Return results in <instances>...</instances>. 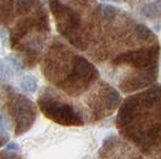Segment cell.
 I'll return each mask as SVG.
<instances>
[{"mask_svg":"<svg viewBox=\"0 0 161 159\" xmlns=\"http://www.w3.org/2000/svg\"><path fill=\"white\" fill-rule=\"evenodd\" d=\"M43 60V74L58 89L77 97L97 84V69L80 54L54 40Z\"/></svg>","mask_w":161,"mask_h":159,"instance_id":"6da1fadb","label":"cell"},{"mask_svg":"<svg viewBox=\"0 0 161 159\" xmlns=\"http://www.w3.org/2000/svg\"><path fill=\"white\" fill-rule=\"evenodd\" d=\"M39 104L49 120L59 125L65 126H82L84 121L82 117V113L75 108L71 102L61 98L58 91H53L51 89L45 90L39 97Z\"/></svg>","mask_w":161,"mask_h":159,"instance_id":"7a4b0ae2","label":"cell"},{"mask_svg":"<svg viewBox=\"0 0 161 159\" xmlns=\"http://www.w3.org/2000/svg\"><path fill=\"white\" fill-rule=\"evenodd\" d=\"M18 85L24 92L35 93L39 90V79L34 74H22L18 80Z\"/></svg>","mask_w":161,"mask_h":159,"instance_id":"3957f363","label":"cell"}]
</instances>
